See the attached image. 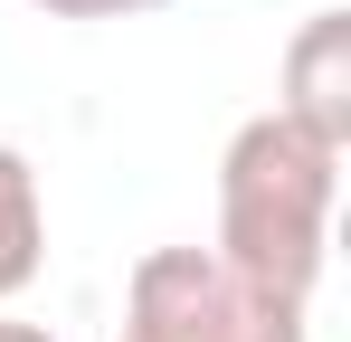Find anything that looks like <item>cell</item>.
I'll use <instances>...</instances> for the list:
<instances>
[{
	"label": "cell",
	"instance_id": "obj_1",
	"mask_svg": "<svg viewBox=\"0 0 351 342\" xmlns=\"http://www.w3.org/2000/svg\"><path fill=\"white\" fill-rule=\"evenodd\" d=\"M332 200H342V152L266 105L219 152V238H209V257H228L266 295L313 304V285L332 266Z\"/></svg>",
	"mask_w": 351,
	"mask_h": 342
},
{
	"label": "cell",
	"instance_id": "obj_2",
	"mask_svg": "<svg viewBox=\"0 0 351 342\" xmlns=\"http://www.w3.org/2000/svg\"><path fill=\"white\" fill-rule=\"evenodd\" d=\"M123 342H313V323L209 247H152L123 285Z\"/></svg>",
	"mask_w": 351,
	"mask_h": 342
},
{
	"label": "cell",
	"instance_id": "obj_3",
	"mask_svg": "<svg viewBox=\"0 0 351 342\" xmlns=\"http://www.w3.org/2000/svg\"><path fill=\"white\" fill-rule=\"evenodd\" d=\"M276 114L351 152V10H313L276 57Z\"/></svg>",
	"mask_w": 351,
	"mask_h": 342
},
{
	"label": "cell",
	"instance_id": "obj_4",
	"mask_svg": "<svg viewBox=\"0 0 351 342\" xmlns=\"http://www.w3.org/2000/svg\"><path fill=\"white\" fill-rule=\"evenodd\" d=\"M48 266V200L19 143H0V304H19Z\"/></svg>",
	"mask_w": 351,
	"mask_h": 342
},
{
	"label": "cell",
	"instance_id": "obj_5",
	"mask_svg": "<svg viewBox=\"0 0 351 342\" xmlns=\"http://www.w3.org/2000/svg\"><path fill=\"white\" fill-rule=\"evenodd\" d=\"M48 19H143V10H171V0H29Z\"/></svg>",
	"mask_w": 351,
	"mask_h": 342
},
{
	"label": "cell",
	"instance_id": "obj_6",
	"mask_svg": "<svg viewBox=\"0 0 351 342\" xmlns=\"http://www.w3.org/2000/svg\"><path fill=\"white\" fill-rule=\"evenodd\" d=\"M0 342H58L48 323H0Z\"/></svg>",
	"mask_w": 351,
	"mask_h": 342
}]
</instances>
